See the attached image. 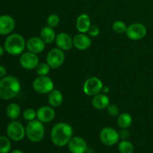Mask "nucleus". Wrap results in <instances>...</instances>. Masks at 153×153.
Here are the masks:
<instances>
[{"label": "nucleus", "instance_id": "1", "mask_svg": "<svg viewBox=\"0 0 153 153\" xmlns=\"http://www.w3.org/2000/svg\"><path fill=\"white\" fill-rule=\"evenodd\" d=\"M73 127L67 123H58L52 128L51 140L55 146L63 147L68 144L73 137Z\"/></svg>", "mask_w": 153, "mask_h": 153}, {"label": "nucleus", "instance_id": "2", "mask_svg": "<svg viewBox=\"0 0 153 153\" xmlns=\"http://www.w3.org/2000/svg\"><path fill=\"white\" fill-rule=\"evenodd\" d=\"M21 89L19 81L12 76H4L0 80V99L9 100L18 95Z\"/></svg>", "mask_w": 153, "mask_h": 153}, {"label": "nucleus", "instance_id": "3", "mask_svg": "<svg viewBox=\"0 0 153 153\" xmlns=\"http://www.w3.org/2000/svg\"><path fill=\"white\" fill-rule=\"evenodd\" d=\"M26 48V42L19 34H10L6 38L4 44V49L11 55H18L22 54Z\"/></svg>", "mask_w": 153, "mask_h": 153}, {"label": "nucleus", "instance_id": "4", "mask_svg": "<svg viewBox=\"0 0 153 153\" xmlns=\"http://www.w3.org/2000/svg\"><path fill=\"white\" fill-rule=\"evenodd\" d=\"M25 134L30 141L38 143L41 141L45 135V127L43 123L38 120L29 121L25 128Z\"/></svg>", "mask_w": 153, "mask_h": 153}, {"label": "nucleus", "instance_id": "5", "mask_svg": "<svg viewBox=\"0 0 153 153\" xmlns=\"http://www.w3.org/2000/svg\"><path fill=\"white\" fill-rule=\"evenodd\" d=\"M54 82L51 78L48 76H38L34 80L32 88L35 92L40 94H49L54 90Z\"/></svg>", "mask_w": 153, "mask_h": 153}, {"label": "nucleus", "instance_id": "6", "mask_svg": "<svg viewBox=\"0 0 153 153\" xmlns=\"http://www.w3.org/2000/svg\"><path fill=\"white\" fill-rule=\"evenodd\" d=\"M7 134L13 141H20L26 135L25 128L19 121H12L7 126Z\"/></svg>", "mask_w": 153, "mask_h": 153}, {"label": "nucleus", "instance_id": "7", "mask_svg": "<svg viewBox=\"0 0 153 153\" xmlns=\"http://www.w3.org/2000/svg\"><path fill=\"white\" fill-rule=\"evenodd\" d=\"M65 61V54L59 48L52 49L46 55V63L52 69H57L62 66Z\"/></svg>", "mask_w": 153, "mask_h": 153}, {"label": "nucleus", "instance_id": "8", "mask_svg": "<svg viewBox=\"0 0 153 153\" xmlns=\"http://www.w3.org/2000/svg\"><path fill=\"white\" fill-rule=\"evenodd\" d=\"M103 86L102 82L99 78L94 76L85 81L83 85V91L86 95L94 97L102 92Z\"/></svg>", "mask_w": 153, "mask_h": 153}, {"label": "nucleus", "instance_id": "9", "mask_svg": "<svg viewBox=\"0 0 153 153\" xmlns=\"http://www.w3.org/2000/svg\"><path fill=\"white\" fill-rule=\"evenodd\" d=\"M100 138L102 143L106 146H111L118 143L120 136L118 131L111 127H105L101 130Z\"/></svg>", "mask_w": 153, "mask_h": 153}, {"label": "nucleus", "instance_id": "10", "mask_svg": "<svg viewBox=\"0 0 153 153\" xmlns=\"http://www.w3.org/2000/svg\"><path fill=\"white\" fill-rule=\"evenodd\" d=\"M126 34L130 40H140L146 37L147 28L143 24L135 22L128 26Z\"/></svg>", "mask_w": 153, "mask_h": 153}, {"label": "nucleus", "instance_id": "11", "mask_svg": "<svg viewBox=\"0 0 153 153\" xmlns=\"http://www.w3.org/2000/svg\"><path fill=\"white\" fill-rule=\"evenodd\" d=\"M39 58L37 54L28 51L21 55L19 58V64L22 68L25 70H34L39 64Z\"/></svg>", "mask_w": 153, "mask_h": 153}, {"label": "nucleus", "instance_id": "12", "mask_svg": "<svg viewBox=\"0 0 153 153\" xmlns=\"http://www.w3.org/2000/svg\"><path fill=\"white\" fill-rule=\"evenodd\" d=\"M67 145L69 151L71 153H85L88 150L86 141L79 136L72 137Z\"/></svg>", "mask_w": 153, "mask_h": 153}, {"label": "nucleus", "instance_id": "13", "mask_svg": "<svg viewBox=\"0 0 153 153\" xmlns=\"http://www.w3.org/2000/svg\"><path fill=\"white\" fill-rule=\"evenodd\" d=\"M55 43L58 48L63 51H68L73 46V38L69 34L61 32L56 35Z\"/></svg>", "mask_w": 153, "mask_h": 153}, {"label": "nucleus", "instance_id": "14", "mask_svg": "<svg viewBox=\"0 0 153 153\" xmlns=\"http://www.w3.org/2000/svg\"><path fill=\"white\" fill-rule=\"evenodd\" d=\"M15 28V21L9 15L0 16V35L10 34Z\"/></svg>", "mask_w": 153, "mask_h": 153}, {"label": "nucleus", "instance_id": "15", "mask_svg": "<svg viewBox=\"0 0 153 153\" xmlns=\"http://www.w3.org/2000/svg\"><path fill=\"white\" fill-rule=\"evenodd\" d=\"M55 112L52 106H42L37 111V118L40 122L46 123L54 120Z\"/></svg>", "mask_w": 153, "mask_h": 153}, {"label": "nucleus", "instance_id": "16", "mask_svg": "<svg viewBox=\"0 0 153 153\" xmlns=\"http://www.w3.org/2000/svg\"><path fill=\"white\" fill-rule=\"evenodd\" d=\"M45 47H46V43L40 37H31L26 42V49L29 52L37 54V55L43 52Z\"/></svg>", "mask_w": 153, "mask_h": 153}, {"label": "nucleus", "instance_id": "17", "mask_svg": "<svg viewBox=\"0 0 153 153\" xmlns=\"http://www.w3.org/2000/svg\"><path fill=\"white\" fill-rule=\"evenodd\" d=\"M92 44V40L85 33H79L73 37V46L79 50H86Z\"/></svg>", "mask_w": 153, "mask_h": 153}, {"label": "nucleus", "instance_id": "18", "mask_svg": "<svg viewBox=\"0 0 153 153\" xmlns=\"http://www.w3.org/2000/svg\"><path fill=\"white\" fill-rule=\"evenodd\" d=\"M91 26V19L87 13H82L76 19V28L79 33H88Z\"/></svg>", "mask_w": 153, "mask_h": 153}, {"label": "nucleus", "instance_id": "19", "mask_svg": "<svg viewBox=\"0 0 153 153\" xmlns=\"http://www.w3.org/2000/svg\"><path fill=\"white\" fill-rule=\"evenodd\" d=\"M109 105H110V100L106 94L100 93L94 96V98L92 100V105L95 108L102 110V109L107 108Z\"/></svg>", "mask_w": 153, "mask_h": 153}, {"label": "nucleus", "instance_id": "20", "mask_svg": "<svg viewBox=\"0 0 153 153\" xmlns=\"http://www.w3.org/2000/svg\"><path fill=\"white\" fill-rule=\"evenodd\" d=\"M40 38L46 43V44H50L55 41L56 34L53 28H51L49 25L44 26L40 31Z\"/></svg>", "mask_w": 153, "mask_h": 153}, {"label": "nucleus", "instance_id": "21", "mask_svg": "<svg viewBox=\"0 0 153 153\" xmlns=\"http://www.w3.org/2000/svg\"><path fill=\"white\" fill-rule=\"evenodd\" d=\"M48 101L52 108L59 107L64 101L62 93L58 90H52L48 96Z\"/></svg>", "mask_w": 153, "mask_h": 153}, {"label": "nucleus", "instance_id": "22", "mask_svg": "<svg viewBox=\"0 0 153 153\" xmlns=\"http://www.w3.org/2000/svg\"><path fill=\"white\" fill-rule=\"evenodd\" d=\"M117 124L121 128H128L132 125V117L128 113H122L118 116Z\"/></svg>", "mask_w": 153, "mask_h": 153}, {"label": "nucleus", "instance_id": "23", "mask_svg": "<svg viewBox=\"0 0 153 153\" xmlns=\"http://www.w3.org/2000/svg\"><path fill=\"white\" fill-rule=\"evenodd\" d=\"M21 113V109L19 105L16 103H10L7 105L6 108V114L7 116L10 118V120H15L19 117Z\"/></svg>", "mask_w": 153, "mask_h": 153}, {"label": "nucleus", "instance_id": "24", "mask_svg": "<svg viewBox=\"0 0 153 153\" xmlns=\"http://www.w3.org/2000/svg\"><path fill=\"white\" fill-rule=\"evenodd\" d=\"M118 149L120 153H133L134 146L130 141L126 140H122L118 145Z\"/></svg>", "mask_w": 153, "mask_h": 153}, {"label": "nucleus", "instance_id": "25", "mask_svg": "<svg viewBox=\"0 0 153 153\" xmlns=\"http://www.w3.org/2000/svg\"><path fill=\"white\" fill-rule=\"evenodd\" d=\"M11 149V143L8 137L0 136V153H8Z\"/></svg>", "mask_w": 153, "mask_h": 153}, {"label": "nucleus", "instance_id": "26", "mask_svg": "<svg viewBox=\"0 0 153 153\" xmlns=\"http://www.w3.org/2000/svg\"><path fill=\"white\" fill-rule=\"evenodd\" d=\"M50 66L47 64V63L42 62L39 63L38 65L35 68L36 73L39 76H47L50 71Z\"/></svg>", "mask_w": 153, "mask_h": 153}, {"label": "nucleus", "instance_id": "27", "mask_svg": "<svg viewBox=\"0 0 153 153\" xmlns=\"http://www.w3.org/2000/svg\"><path fill=\"white\" fill-rule=\"evenodd\" d=\"M112 28H113L114 31L117 34H124L126 31L128 27L123 21L117 20L114 22Z\"/></svg>", "mask_w": 153, "mask_h": 153}, {"label": "nucleus", "instance_id": "28", "mask_svg": "<svg viewBox=\"0 0 153 153\" xmlns=\"http://www.w3.org/2000/svg\"><path fill=\"white\" fill-rule=\"evenodd\" d=\"M60 23V17L58 14L52 13L47 18V24L51 28H55Z\"/></svg>", "mask_w": 153, "mask_h": 153}, {"label": "nucleus", "instance_id": "29", "mask_svg": "<svg viewBox=\"0 0 153 153\" xmlns=\"http://www.w3.org/2000/svg\"><path fill=\"white\" fill-rule=\"evenodd\" d=\"M37 117V111L33 108H27L23 112V118L25 120L32 121Z\"/></svg>", "mask_w": 153, "mask_h": 153}, {"label": "nucleus", "instance_id": "30", "mask_svg": "<svg viewBox=\"0 0 153 153\" xmlns=\"http://www.w3.org/2000/svg\"><path fill=\"white\" fill-rule=\"evenodd\" d=\"M107 111L109 115H111V116L112 117H115V116H117V115L119 114L120 109L119 108L117 107V105L112 104V105H109L108 106Z\"/></svg>", "mask_w": 153, "mask_h": 153}, {"label": "nucleus", "instance_id": "31", "mask_svg": "<svg viewBox=\"0 0 153 153\" xmlns=\"http://www.w3.org/2000/svg\"><path fill=\"white\" fill-rule=\"evenodd\" d=\"M88 33L89 36H91V37H97L100 34V30L99 27L96 26V25H91Z\"/></svg>", "mask_w": 153, "mask_h": 153}, {"label": "nucleus", "instance_id": "32", "mask_svg": "<svg viewBox=\"0 0 153 153\" xmlns=\"http://www.w3.org/2000/svg\"><path fill=\"white\" fill-rule=\"evenodd\" d=\"M118 133H119L120 139H122V140H126L130 136V132L128 130H127V128H121V130Z\"/></svg>", "mask_w": 153, "mask_h": 153}, {"label": "nucleus", "instance_id": "33", "mask_svg": "<svg viewBox=\"0 0 153 153\" xmlns=\"http://www.w3.org/2000/svg\"><path fill=\"white\" fill-rule=\"evenodd\" d=\"M6 73H7V71H6L5 67L0 65V78H1V79L4 78L6 76Z\"/></svg>", "mask_w": 153, "mask_h": 153}, {"label": "nucleus", "instance_id": "34", "mask_svg": "<svg viewBox=\"0 0 153 153\" xmlns=\"http://www.w3.org/2000/svg\"><path fill=\"white\" fill-rule=\"evenodd\" d=\"M109 92V88H108V87H105V86H103L102 88V93H103V94H106L107 93Z\"/></svg>", "mask_w": 153, "mask_h": 153}, {"label": "nucleus", "instance_id": "35", "mask_svg": "<svg viewBox=\"0 0 153 153\" xmlns=\"http://www.w3.org/2000/svg\"><path fill=\"white\" fill-rule=\"evenodd\" d=\"M4 49H3L2 46H0V58H1V57L3 55V54H4Z\"/></svg>", "mask_w": 153, "mask_h": 153}, {"label": "nucleus", "instance_id": "36", "mask_svg": "<svg viewBox=\"0 0 153 153\" xmlns=\"http://www.w3.org/2000/svg\"><path fill=\"white\" fill-rule=\"evenodd\" d=\"M10 153H24L22 152V150H20V149H14V150L12 151Z\"/></svg>", "mask_w": 153, "mask_h": 153}]
</instances>
